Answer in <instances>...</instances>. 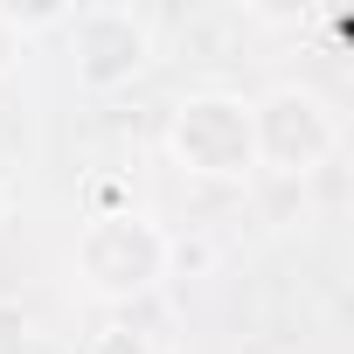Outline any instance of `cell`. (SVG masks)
<instances>
[{"mask_svg":"<svg viewBox=\"0 0 354 354\" xmlns=\"http://www.w3.org/2000/svg\"><path fill=\"white\" fill-rule=\"evenodd\" d=\"M167 264H174V243L139 209H97L77 230V278L97 299H139L167 278Z\"/></svg>","mask_w":354,"mask_h":354,"instance_id":"cell-1","label":"cell"},{"mask_svg":"<svg viewBox=\"0 0 354 354\" xmlns=\"http://www.w3.org/2000/svg\"><path fill=\"white\" fill-rule=\"evenodd\" d=\"M167 160L195 174V181H243L257 167V139H250V97L236 91H195L174 104L167 118Z\"/></svg>","mask_w":354,"mask_h":354,"instance_id":"cell-2","label":"cell"},{"mask_svg":"<svg viewBox=\"0 0 354 354\" xmlns=\"http://www.w3.org/2000/svg\"><path fill=\"white\" fill-rule=\"evenodd\" d=\"M250 139H257V167L285 174V181H299V174L326 167L333 146H340V118L319 91H299V84H278L271 97L250 104Z\"/></svg>","mask_w":354,"mask_h":354,"instance_id":"cell-3","label":"cell"},{"mask_svg":"<svg viewBox=\"0 0 354 354\" xmlns=\"http://www.w3.org/2000/svg\"><path fill=\"white\" fill-rule=\"evenodd\" d=\"M63 28H70V70L84 91H118L153 63V28L132 8H77Z\"/></svg>","mask_w":354,"mask_h":354,"instance_id":"cell-4","label":"cell"},{"mask_svg":"<svg viewBox=\"0 0 354 354\" xmlns=\"http://www.w3.org/2000/svg\"><path fill=\"white\" fill-rule=\"evenodd\" d=\"M84 354H153V340L132 326V319H104L97 333H91V347Z\"/></svg>","mask_w":354,"mask_h":354,"instance_id":"cell-5","label":"cell"},{"mask_svg":"<svg viewBox=\"0 0 354 354\" xmlns=\"http://www.w3.org/2000/svg\"><path fill=\"white\" fill-rule=\"evenodd\" d=\"M21 347H28V319H21V306L0 299V354H21Z\"/></svg>","mask_w":354,"mask_h":354,"instance_id":"cell-6","label":"cell"},{"mask_svg":"<svg viewBox=\"0 0 354 354\" xmlns=\"http://www.w3.org/2000/svg\"><path fill=\"white\" fill-rule=\"evenodd\" d=\"M15 63H21V35H15V21H8V15H0V77H8Z\"/></svg>","mask_w":354,"mask_h":354,"instance_id":"cell-7","label":"cell"},{"mask_svg":"<svg viewBox=\"0 0 354 354\" xmlns=\"http://www.w3.org/2000/svg\"><path fill=\"white\" fill-rule=\"evenodd\" d=\"M0 223H8V188H0Z\"/></svg>","mask_w":354,"mask_h":354,"instance_id":"cell-8","label":"cell"}]
</instances>
